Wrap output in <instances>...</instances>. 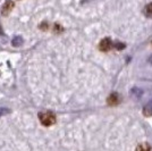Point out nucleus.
<instances>
[{"instance_id": "nucleus-1", "label": "nucleus", "mask_w": 152, "mask_h": 151, "mask_svg": "<svg viewBox=\"0 0 152 151\" xmlns=\"http://www.w3.org/2000/svg\"><path fill=\"white\" fill-rule=\"evenodd\" d=\"M39 119L45 126H51L56 123V116L52 113L39 114Z\"/></svg>"}, {"instance_id": "nucleus-2", "label": "nucleus", "mask_w": 152, "mask_h": 151, "mask_svg": "<svg viewBox=\"0 0 152 151\" xmlns=\"http://www.w3.org/2000/svg\"><path fill=\"white\" fill-rule=\"evenodd\" d=\"M111 48H114V44L111 42V40L109 38H106L101 40L100 41V44H99V49L103 52H106V51H109Z\"/></svg>"}, {"instance_id": "nucleus-3", "label": "nucleus", "mask_w": 152, "mask_h": 151, "mask_svg": "<svg viewBox=\"0 0 152 151\" xmlns=\"http://www.w3.org/2000/svg\"><path fill=\"white\" fill-rule=\"evenodd\" d=\"M13 8H14V2L12 0H7L6 2L4 4L2 8H1V14H2L4 16H7L8 14L13 10Z\"/></svg>"}, {"instance_id": "nucleus-4", "label": "nucleus", "mask_w": 152, "mask_h": 151, "mask_svg": "<svg viewBox=\"0 0 152 151\" xmlns=\"http://www.w3.org/2000/svg\"><path fill=\"white\" fill-rule=\"evenodd\" d=\"M107 101L110 106H116V105H118L121 102V97H119L118 93H111V95L108 97Z\"/></svg>"}, {"instance_id": "nucleus-5", "label": "nucleus", "mask_w": 152, "mask_h": 151, "mask_svg": "<svg viewBox=\"0 0 152 151\" xmlns=\"http://www.w3.org/2000/svg\"><path fill=\"white\" fill-rule=\"evenodd\" d=\"M143 114L145 116H152V101H149L143 108Z\"/></svg>"}, {"instance_id": "nucleus-6", "label": "nucleus", "mask_w": 152, "mask_h": 151, "mask_svg": "<svg viewBox=\"0 0 152 151\" xmlns=\"http://www.w3.org/2000/svg\"><path fill=\"white\" fill-rule=\"evenodd\" d=\"M136 151H152L151 145L149 143H142V144H139L137 148H136Z\"/></svg>"}, {"instance_id": "nucleus-7", "label": "nucleus", "mask_w": 152, "mask_h": 151, "mask_svg": "<svg viewBox=\"0 0 152 151\" xmlns=\"http://www.w3.org/2000/svg\"><path fill=\"white\" fill-rule=\"evenodd\" d=\"M22 43H23V39L20 38V37H16L12 41V44H13L14 47H19V45H22Z\"/></svg>"}, {"instance_id": "nucleus-8", "label": "nucleus", "mask_w": 152, "mask_h": 151, "mask_svg": "<svg viewBox=\"0 0 152 151\" xmlns=\"http://www.w3.org/2000/svg\"><path fill=\"white\" fill-rule=\"evenodd\" d=\"M144 14H145V16H148V17H151L152 16V2L145 6V8H144Z\"/></svg>"}, {"instance_id": "nucleus-9", "label": "nucleus", "mask_w": 152, "mask_h": 151, "mask_svg": "<svg viewBox=\"0 0 152 151\" xmlns=\"http://www.w3.org/2000/svg\"><path fill=\"white\" fill-rule=\"evenodd\" d=\"M12 110L9 109V108L7 107H0V117H2V116H5V115H8V114L10 113Z\"/></svg>"}, {"instance_id": "nucleus-10", "label": "nucleus", "mask_w": 152, "mask_h": 151, "mask_svg": "<svg viewBox=\"0 0 152 151\" xmlns=\"http://www.w3.org/2000/svg\"><path fill=\"white\" fill-rule=\"evenodd\" d=\"M131 93H132V95H134V97H136V98H139L140 95H142V91H141V90H140V89H133V90H132V91H131Z\"/></svg>"}, {"instance_id": "nucleus-11", "label": "nucleus", "mask_w": 152, "mask_h": 151, "mask_svg": "<svg viewBox=\"0 0 152 151\" xmlns=\"http://www.w3.org/2000/svg\"><path fill=\"white\" fill-rule=\"evenodd\" d=\"M114 48L118 49V50H121V49H124V48H125V44H124V43H121V42H115Z\"/></svg>"}, {"instance_id": "nucleus-12", "label": "nucleus", "mask_w": 152, "mask_h": 151, "mask_svg": "<svg viewBox=\"0 0 152 151\" xmlns=\"http://www.w3.org/2000/svg\"><path fill=\"white\" fill-rule=\"evenodd\" d=\"M149 62H150V64H151V65H152V56L150 57V58H149Z\"/></svg>"}, {"instance_id": "nucleus-13", "label": "nucleus", "mask_w": 152, "mask_h": 151, "mask_svg": "<svg viewBox=\"0 0 152 151\" xmlns=\"http://www.w3.org/2000/svg\"><path fill=\"white\" fill-rule=\"evenodd\" d=\"M0 34H2V30H1V27H0Z\"/></svg>"}]
</instances>
